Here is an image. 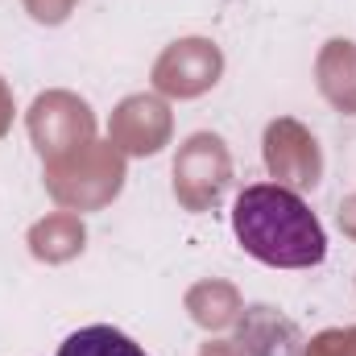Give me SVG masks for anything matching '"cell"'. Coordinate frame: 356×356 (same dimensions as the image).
<instances>
[{
	"instance_id": "6da1fadb",
	"label": "cell",
	"mask_w": 356,
	"mask_h": 356,
	"mask_svg": "<svg viewBox=\"0 0 356 356\" xmlns=\"http://www.w3.org/2000/svg\"><path fill=\"white\" fill-rule=\"evenodd\" d=\"M232 232L249 257L273 269H311L327 257L319 216L277 182H253L236 195Z\"/></svg>"
},
{
	"instance_id": "7a4b0ae2",
	"label": "cell",
	"mask_w": 356,
	"mask_h": 356,
	"mask_svg": "<svg viewBox=\"0 0 356 356\" xmlns=\"http://www.w3.org/2000/svg\"><path fill=\"white\" fill-rule=\"evenodd\" d=\"M46 191L67 211H99L124 191V154L112 141H88L46 162Z\"/></svg>"
},
{
	"instance_id": "3957f363",
	"label": "cell",
	"mask_w": 356,
	"mask_h": 356,
	"mask_svg": "<svg viewBox=\"0 0 356 356\" xmlns=\"http://www.w3.org/2000/svg\"><path fill=\"white\" fill-rule=\"evenodd\" d=\"M232 182V154L224 137L195 133L175 158V195L186 211H211Z\"/></svg>"
},
{
	"instance_id": "277c9868",
	"label": "cell",
	"mask_w": 356,
	"mask_h": 356,
	"mask_svg": "<svg viewBox=\"0 0 356 356\" xmlns=\"http://www.w3.org/2000/svg\"><path fill=\"white\" fill-rule=\"evenodd\" d=\"M25 129L46 162L95 141V116L88 99H79L75 91H42L25 112Z\"/></svg>"
},
{
	"instance_id": "5b68a950",
	"label": "cell",
	"mask_w": 356,
	"mask_h": 356,
	"mask_svg": "<svg viewBox=\"0 0 356 356\" xmlns=\"http://www.w3.org/2000/svg\"><path fill=\"white\" fill-rule=\"evenodd\" d=\"M224 75V54L207 38H182L154 63V88L170 99H195L211 91Z\"/></svg>"
},
{
	"instance_id": "8992f818",
	"label": "cell",
	"mask_w": 356,
	"mask_h": 356,
	"mask_svg": "<svg viewBox=\"0 0 356 356\" xmlns=\"http://www.w3.org/2000/svg\"><path fill=\"white\" fill-rule=\"evenodd\" d=\"M261 154H266V170L277 178V186L311 191V186H319V178H323L319 141L311 137V129H302V124L290 120V116L269 120Z\"/></svg>"
},
{
	"instance_id": "52a82bcc",
	"label": "cell",
	"mask_w": 356,
	"mask_h": 356,
	"mask_svg": "<svg viewBox=\"0 0 356 356\" xmlns=\"http://www.w3.org/2000/svg\"><path fill=\"white\" fill-rule=\"evenodd\" d=\"M170 133H175V116H170L166 99H158V95H124L108 120V141L124 158L162 154L170 145Z\"/></svg>"
},
{
	"instance_id": "ba28073f",
	"label": "cell",
	"mask_w": 356,
	"mask_h": 356,
	"mask_svg": "<svg viewBox=\"0 0 356 356\" xmlns=\"http://www.w3.org/2000/svg\"><path fill=\"white\" fill-rule=\"evenodd\" d=\"M232 344L241 348V356H298L302 353V332L282 311L257 302V307H245L236 315V340Z\"/></svg>"
},
{
	"instance_id": "9c48e42d",
	"label": "cell",
	"mask_w": 356,
	"mask_h": 356,
	"mask_svg": "<svg viewBox=\"0 0 356 356\" xmlns=\"http://www.w3.org/2000/svg\"><path fill=\"white\" fill-rule=\"evenodd\" d=\"M315 83H319L323 99H327L336 112L356 116V42H348V38H332V42L319 50Z\"/></svg>"
},
{
	"instance_id": "30bf717a",
	"label": "cell",
	"mask_w": 356,
	"mask_h": 356,
	"mask_svg": "<svg viewBox=\"0 0 356 356\" xmlns=\"http://www.w3.org/2000/svg\"><path fill=\"white\" fill-rule=\"evenodd\" d=\"M83 245H88V228L75 211H54V216H46L29 228V253L38 261H50V266H63V261L79 257Z\"/></svg>"
},
{
	"instance_id": "8fae6325",
	"label": "cell",
	"mask_w": 356,
	"mask_h": 356,
	"mask_svg": "<svg viewBox=\"0 0 356 356\" xmlns=\"http://www.w3.org/2000/svg\"><path fill=\"white\" fill-rule=\"evenodd\" d=\"M186 311H191V319H195L199 327L220 332V327L236 323V315H241L245 307H241L236 286H228V282L211 277V282H199V286H191V290H186Z\"/></svg>"
},
{
	"instance_id": "7c38bea8",
	"label": "cell",
	"mask_w": 356,
	"mask_h": 356,
	"mask_svg": "<svg viewBox=\"0 0 356 356\" xmlns=\"http://www.w3.org/2000/svg\"><path fill=\"white\" fill-rule=\"evenodd\" d=\"M58 356H145V348L133 344L124 332L95 323V327H83V332L67 336L63 348H58Z\"/></svg>"
},
{
	"instance_id": "4fadbf2b",
	"label": "cell",
	"mask_w": 356,
	"mask_h": 356,
	"mask_svg": "<svg viewBox=\"0 0 356 356\" xmlns=\"http://www.w3.org/2000/svg\"><path fill=\"white\" fill-rule=\"evenodd\" d=\"M302 356H356V327H327L319 332Z\"/></svg>"
},
{
	"instance_id": "5bb4252c",
	"label": "cell",
	"mask_w": 356,
	"mask_h": 356,
	"mask_svg": "<svg viewBox=\"0 0 356 356\" xmlns=\"http://www.w3.org/2000/svg\"><path fill=\"white\" fill-rule=\"evenodd\" d=\"M79 0H25V8H29V17L33 21H42V25H63L67 17H71V8H75Z\"/></svg>"
},
{
	"instance_id": "9a60e30c",
	"label": "cell",
	"mask_w": 356,
	"mask_h": 356,
	"mask_svg": "<svg viewBox=\"0 0 356 356\" xmlns=\"http://www.w3.org/2000/svg\"><path fill=\"white\" fill-rule=\"evenodd\" d=\"M336 220H340L344 236H353V241H356V195H348V199H340V211H336Z\"/></svg>"
},
{
	"instance_id": "2e32d148",
	"label": "cell",
	"mask_w": 356,
	"mask_h": 356,
	"mask_svg": "<svg viewBox=\"0 0 356 356\" xmlns=\"http://www.w3.org/2000/svg\"><path fill=\"white\" fill-rule=\"evenodd\" d=\"M8 129H13V91L0 79V137H4Z\"/></svg>"
},
{
	"instance_id": "e0dca14e",
	"label": "cell",
	"mask_w": 356,
	"mask_h": 356,
	"mask_svg": "<svg viewBox=\"0 0 356 356\" xmlns=\"http://www.w3.org/2000/svg\"><path fill=\"white\" fill-rule=\"evenodd\" d=\"M199 356H241V348H236L232 340H207V344L199 348Z\"/></svg>"
}]
</instances>
